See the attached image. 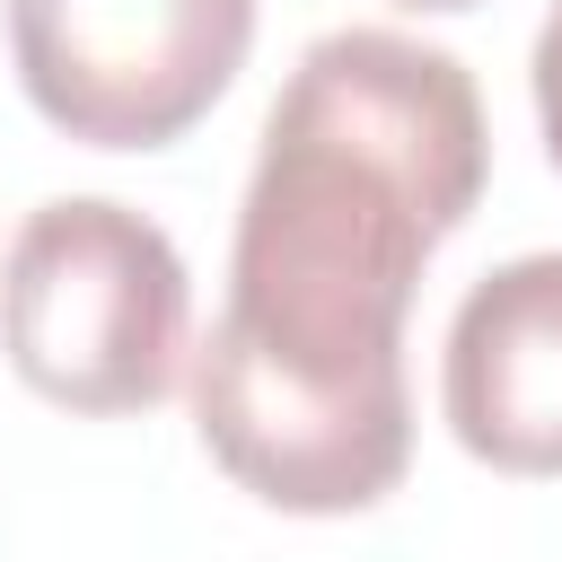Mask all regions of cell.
<instances>
[{"label": "cell", "instance_id": "cell-1", "mask_svg": "<svg viewBox=\"0 0 562 562\" xmlns=\"http://www.w3.org/2000/svg\"><path fill=\"white\" fill-rule=\"evenodd\" d=\"M492 176L457 53L342 26L299 53L237 202L228 307L193 351L202 448L272 509L351 518L413 465L404 307Z\"/></svg>", "mask_w": 562, "mask_h": 562}, {"label": "cell", "instance_id": "cell-2", "mask_svg": "<svg viewBox=\"0 0 562 562\" xmlns=\"http://www.w3.org/2000/svg\"><path fill=\"white\" fill-rule=\"evenodd\" d=\"M184 255L158 220L70 193L0 263V351L61 413H149L184 369Z\"/></svg>", "mask_w": 562, "mask_h": 562}, {"label": "cell", "instance_id": "cell-3", "mask_svg": "<svg viewBox=\"0 0 562 562\" xmlns=\"http://www.w3.org/2000/svg\"><path fill=\"white\" fill-rule=\"evenodd\" d=\"M255 0H9L26 105L88 149L184 140L246 70Z\"/></svg>", "mask_w": 562, "mask_h": 562}, {"label": "cell", "instance_id": "cell-4", "mask_svg": "<svg viewBox=\"0 0 562 562\" xmlns=\"http://www.w3.org/2000/svg\"><path fill=\"white\" fill-rule=\"evenodd\" d=\"M439 404L492 474H562V255H518L465 290Z\"/></svg>", "mask_w": 562, "mask_h": 562}, {"label": "cell", "instance_id": "cell-5", "mask_svg": "<svg viewBox=\"0 0 562 562\" xmlns=\"http://www.w3.org/2000/svg\"><path fill=\"white\" fill-rule=\"evenodd\" d=\"M527 79H536V123H544V149H553V167H562V0H553V18H544V35H536Z\"/></svg>", "mask_w": 562, "mask_h": 562}, {"label": "cell", "instance_id": "cell-6", "mask_svg": "<svg viewBox=\"0 0 562 562\" xmlns=\"http://www.w3.org/2000/svg\"><path fill=\"white\" fill-rule=\"evenodd\" d=\"M395 9H474V0H395Z\"/></svg>", "mask_w": 562, "mask_h": 562}]
</instances>
